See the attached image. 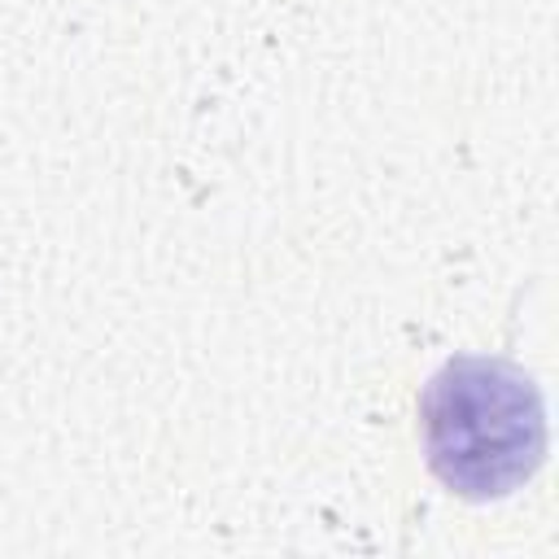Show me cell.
Listing matches in <instances>:
<instances>
[{"instance_id": "cell-1", "label": "cell", "mask_w": 559, "mask_h": 559, "mask_svg": "<svg viewBox=\"0 0 559 559\" xmlns=\"http://www.w3.org/2000/svg\"><path fill=\"white\" fill-rule=\"evenodd\" d=\"M419 437L441 485L463 498H502L542 467L546 406L520 367L454 358L419 397Z\"/></svg>"}]
</instances>
